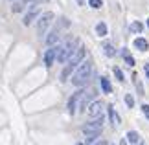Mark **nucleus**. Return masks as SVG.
<instances>
[{
    "label": "nucleus",
    "instance_id": "obj_1",
    "mask_svg": "<svg viewBox=\"0 0 149 145\" xmlns=\"http://www.w3.org/2000/svg\"><path fill=\"white\" fill-rule=\"evenodd\" d=\"M90 74H92V65H90L88 61H83L79 68L76 70V74L72 75V85L74 86H83L88 83L90 79Z\"/></svg>",
    "mask_w": 149,
    "mask_h": 145
},
{
    "label": "nucleus",
    "instance_id": "obj_2",
    "mask_svg": "<svg viewBox=\"0 0 149 145\" xmlns=\"http://www.w3.org/2000/svg\"><path fill=\"white\" fill-rule=\"evenodd\" d=\"M83 57H85V48H83V46H77L76 51H74V53L70 55V59H68L66 68H65V70H63V74H61V79H63V81H65L68 75H70V72H72L77 65H81V62H83Z\"/></svg>",
    "mask_w": 149,
    "mask_h": 145
},
{
    "label": "nucleus",
    "instance_id": "obj_3",
    "mask_svg": "<svg viewBox=\"0 0 149 145\" xmlns=\"http://www.w3.org/2000/svg\"><path fill=\"white\" fill-rule=\"evenodd\" d=\"M52 20H54V13H52V11H46V13H42L37 19V33L41 37L46 33V30H48L50 24H52Z\"/></svg>",
    "mask_w": 149,
    "mask_h": 145
},
{
    "label": "nucleus",
    "instance_id": "obj_4",
    "mask_svg": "<svg viewBox=\"0 0 149 145\" xmlns=\"http://www.w3.org/2000/svg\"><path fill=\"white\" fill-rule=\"evenodd\" d=\"M101 129H103V116L100 118H92V121H88L87 125H83V132L85 134H101Z\"/></svg>",
    "mask_w": 149,
    "mask_h": 145
},
{
    "label": "nucleus",
    "instance_id": "obj_5",
    "mask_svg": "<svg viewBox=\"0 0 149 145\" xmlns=\"http://www.w3.org/2000/svg\"><path fill=\"white\" fill-rule=\"evenodd\" d=\"M94 97H96V88H88V90H85L83 94H81V99H79V112H85V110L88 108L90 101H92Z\"/></svg>",
    "mask_w": 149,
    "mask_h": 145
},
{
    "label": "nucleus",
    "instance_id": "obj_6",
    "mask_svg": "<svg viewBox=\"0 0 149 145\" xmlns=\"http://www.w3.org/2000/svg\"><path fill=\"white\" fill-rule=\"evenodd\" d=\"M57 53H59V46H50L46 50V53H44V65L48 68L54 65V61L57 59Z\"/></svg>",
    "mask_w": 149,
    "mask_h": 145
},
{
    "label": "nucleus",
    "instance_id": "obj_7",
    "mask_svg": "<svg viewBox=\"0 0 149 145\" xmlns=\"http://www.w3.org/2000/svg\"><path fill=\"white\" fill-rule=\"evenodd\" d=\"M103 108H105V105H103L101 101H94L88 105V116L90 118H100V116L103 114Z\"/></svg>",
    "mask_w": 149,
    "mask_h": 145
},
{
    "label": "nucleus",
    "instance_id": "obj_8",
    "mask_svg": "<svg viewBox=\"0 0 149 145\" xmlns=\"http://www.w3.org/2000/svg\"><path fill=\"white\" fill-rule=\"evenodd\" d=\"M81 94H83V92H76V94L70 97V101H68V112H70L72 116L76 114V110L79 108V107H77V101L81 99Z\"/></svg>",
    "mask_w": 149,
    "mask_h": 145
},
{
    "label": "nucleus",
    "instance_id": "obj_9",
    "mask_svg": "<svg viewBox=\"0 0 149 145\" xmlns=\"http://www.w3.org/2000/svg\"><path fill=\"white\" fill-rule=\"evenodd\" d=\"M37 15H39V8H37V4H33V6H31V11L24 17V26H30Z\"/></svg>",
    "mask_w": 149,
    "mask_h": 145
},
{
    "label": "nucleus",
    "instance_id": "obj_10",
    "mask_svg": "<svg viewBox=\"0 0 149 145\" xmlns=\"http://www.w3.org/2000/svg\"><path fill=\"white\" fill-rule=\"evenodd\" d=\"M59 37H61V35H59V28H55V30L46 37V44H48V46H54L57 40H59Z\"/></svg>",
    "mask_w": 149,
    "mask_h": 145
},
{
    "label": "nucleus",
    "instance_id": "obj_11",
    "mask_svg": "<svg viewBox=\"0 0 149 145\" xmlns=\"http://www.w3.org/2000/svg\"><path fill=\"white\" fill-rule=\"evenodd\" d=\"M134 48H136V50H140V51H146V50L149 48V44H147V40H146V39L138 37V39H134Z\"/></svg>",
    "mask_w": 149,
    "mask_h": 145
},
{
    "label": "nucleus",
    "instance_id": "obj_12",
    "mask_svg": "<svg viewBox=\"0 0 149 145\" xmlns=\"http://www.w3.org/2000/svg\"><path fill=\"white\" fill-rule=\"evenodd\" d=\"M127 142L131 145H136V143H140V134L136 130H129L127 132Z\"/></svg>",
    "mask_w": 149,
    "mask_h": 145
},
{
    "label": "nucleus",
    "instance_id": "obj_13",
    "mask_svg": "<svg viewBox=\"0 0 149 145\" xmlns=\"http://www.w3.org/2000/svg\"><path fill=\"white\" fill-rule=\"evenodd\" d=\"M109 116H111V121H112V125H114V127H118L120 123H122V119H120L118 112H116V110H114L112 107H109Z\"/></svg>",
    "mask_w": 149,
    "mask_h": 145
},
{
    "label": "nucleus",
    "instance_id": "obj_14",
    "mask_svg": "<svg viewBox=\"0 0 149 145\" xmlns=\"http://www.w3.org/2000/svg\"><path fill=\"white\" fill-rule=\"evenodd\" d=\"M100 83H101V90L105 92V94H111L112 86H111V83H109V79H107V77H101V79H100Z\"/></svg>",
    "mask_w": 149,
    "mask_h": 145
},
{
    "label": "nucleus",
    "instance_id": "obj_15",
    "mask_svg": "<svg viewBox=\"0 0 149 145\" xmlns=\"http://www.w3.org/2000/svg\"><path fill=\"white\" fill-rule=\"evenodd\" d=\"M103 53H105L107 57H114L116 55V50H114L112 44H103Z\"/></svg>",
    "mask_w": 149,
    "mask_h": 145
},
{
    "label": "nucleus",
    "instance_id": "obj_16",
    "mask_svg": "<svg viewBox=\"0 0 149 145\" xmlns=\"http://www.w3.org/2000/svg\"><path fill=\"white\" fill-rule=\"evenodd\" d=\"M28 2H24V0H15V4H13V13H19V11H22L24 9V6H26Z\"/></svg>",
    "mask_w": 149,
    "mask_h": 145
},
{
    "label": "nucleus",
    "instance_id": "obj_17",
    "mask_svg": "<svg viewBox=\"0 0 149 145\" xmlns=\"http://www.w3.org/2000/svg\"><path fill=\"white\" fill-rule=\"evenodd\" d=\"M96 33H98L100 37H105L107 35V24H105V22H100V24L96 26Z\"/></svg>",
    "mask_w": 149,
    "mask_h": 145
},
{
    "label": "nucleus",
    "instance_id": "obj_18",
    "mask_svg": "<svg viewBox=\"0 0 149 145\" xmlns=\"http://www.w3.org/2000/svg\"><path fill=\"white\" fill-rule=\"evenodd\" d=\"M142 28H144V26H142V22H138V20H134L133 24L129 26V30H131V33H140V31H142Z\"/></svg>",
    "mask_w": 149,
    "mask_h": 145
},
{
    "label": "nucleus",
    "instance_id": "obj_19",
    "mask_svg": "<svg viewBox=\"0 0 149 145\" xmlns=\"http://www.w3.org/2000/svg\"><path fill=\"white\" fill-rule=\"evenodd\" d=\"M122 53H123V59H125V62H127L129 66H134V59H133V57L129 55V51H127V48H123V51H122Z\"/></svg>",
    "mask_w": 149,
    "mask_h": 145
},
{
    "label": "nucleus",
    "instance_id": "obj_20",
    "mask_svg": "<svg viewBox=\"0 0 149 145\" xmlns=\"http://www.w3.org/2000/svg\"><path fill=\"white\" fill-rule=\"evenodd\" d=\"M112 72H114V75H116V79H118V81H122V83L125 81V79H123V74H122V70H120L118 66H114V70H112Z\"/></svg>",
    "mask_w": 149,
    "mask_h": 145
},
{
    "label": "nucleus",
    "instance_id": "obj_21",
    "mask_svg": "<svg viewBox=\"0 0 149 145\" xmlns=\"http://www.w3.org/2000/svg\"><path fill=\"white\" fill-rule=\"evenodd\" d=\"M88 4H90V8H94V9H100L101 6H103L101 0H88Z\"/></svg>",
    "mask_w": 149,
    "mask_h": 145
},
{
    "label": "nucleus",
    "instance_id": "obj_22",
    "mask_svg": "<svg viewBox=\"0 0 149 145\" xmlns=\"http://www.w3.org/2000/svg\"><path fill=\"white\" fill-rule=\"evenodd\" d=\"M125 103H127L129 108H133V105H134V97L131 96V94H127V96H125Z\"/></svg>",
    "mask_w": 149,
    "mask_h": 145
},
{
    "label": "nucleus",
    "instance_id": "obj_23",
    "mask_svg": "<svg viewBox=\"0 0 149 145\" xmlns=\"http://www.w3.org/2000/svg\"><path fill=\"white\" fill-rule=\"evenodd\" d=\"M142 112L146 114V118L149 119V105H142Z\"/></svg>",
    "mask_w": 149,
    "mask_h": 145
},
{
    "label": "nucleus",
    "instance_id": "obj_24",
    "mask_svg": "<svg viewBox=\"0 0 149 145\" xmlns=\"http://www.w3.org/2000/svg\"><path fill=\"white\" fill-rule=\"evenodd\" d=\"M144 72H146V77L149 79V65H146V66H144Z\"/></svg>",
    "mask_w": 149,
    "mask_h": 145
},
{
    "label": "nucleus",
    "instance_id": "obj_25",
    "mask_svg": "<svg viewBox=\"0 0 149 145\" xmlns=\"http://www.w3.org/2000/svg\"><path fill=\"white\" fill-rule=\"evenodd\" d=\"M96 145H107V142H103V140H101V142H98Z\"/></svg>",
    "mask_w": 149,
    "mask_h": 145
},
{
    "label": "nucleus",
    "instance_id": "obj_26",
    "mask_svg": "<svg viewBox=\"0 0 149 145\" xmlns=\"http://www.w3.org/2000/svg\"><path fill=\"white\" fill-rule=\"evenodd\" d=\"M76 2H77L79 6H83V4H85V0H76Z\"/></svg>",
    "mask_w": 149,
    "mask_h": 145
},
{
    "label": "nucleus",
    "instance_id": "obj_27",
    "mask_svg": "<svg viewBox=\"0 0 149 145\" xmlns=\"http://www.w3.org/2000/svg\"><path fill=\"white\" fill-rule=\"evenodd\" d=\"M120 145H127V143H125V142H122V143H120Z\"/></svg>",
    "mask_w": 149,
    "mask_h": 145
},
{
    "label": "nucleus",
    "instance_id": "obj_28",
    "mask_svg": "<svg viewBox=\"0 0 149 145\" xmlns=\"http://www.w3.org/2000/svg\"><path fill=\"white\" fill-rule=\"evenodd\" d=\"M147 26H149V19H147Z\"/></svg>",
    "mask_w": 149,
    "mask_h": 145
},
{
    "label": "nucleus",
    "instance_id": "obj_29",
    "mask_svg": "<svg viewBox=\"0 0 149 145\" xmlns=\"http://www.w3.org/2000/svg\"><path fill=\"white\" fill-rule=\"evenodd\" d=\"M140 145H144V143H140Z\"/></svg>",
    "mask_w": 149,
    "mask_h": 145
},
{
    "label": "nucleus",
    "instance_id": "obj_30",
    "mask_svg": "<svg viewBox=\"0 0 149 145\" xmlns=\"http://www.w3.org/2000/svg\"><path fill=\"white\" fill-rule=\"evenodd\" d=\"M79 145H81V143H79Z\"/></svg>",
    "mask_w": 149,
    "mask_h": 145
}]
</instances>
